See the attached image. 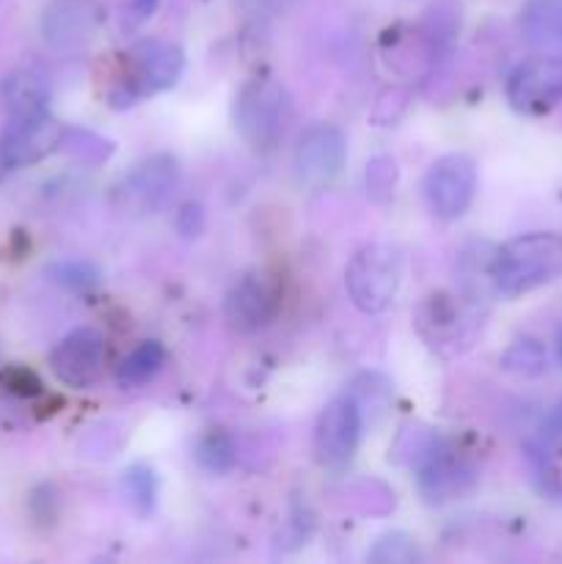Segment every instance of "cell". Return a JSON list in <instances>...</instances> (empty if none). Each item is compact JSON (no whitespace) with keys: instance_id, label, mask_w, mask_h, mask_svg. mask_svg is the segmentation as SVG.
<instances>
[{"instance_id":"5bb4252c","label":"cell","mask_w":562,"mask_h":564,"mask_svg":"<svg viewBox=\"0 0 562 564\" xmlns=\"http://www.w3.org/2000/svg\"><path fill=\"white\" fill-rule=\"evenodd\" d=\"M474 317L466 303L452 292H430L417 308V330L433 350H457L466 341Z\"/></svg>"},{"instance_id":"8992f818","label":"cell","mask_w":562,"mask_h":564,"mask_svg":"<svg viewBox=\"0 0 562 564\" xmlns=\"http://www.w3.org/2000/svg\"><path fill=\"white\" fill-rule=\"evenodd\" d=\"M422 193L435 218L457 220L477 196V163L461 152L444 154L424 174Z\"/></svg>"},{"instance_id":"83f0119b","label":"cell","mask_w":562,"mask_h":564,"mask_svg":"<svg viewBox=\"0 0 562 564\" xmlns=\"http://www.w3.org/2000/svg\"><path fill=\"white\" fill-rule=\"evenodd\" d=\"M176 229L182 237H196L204 229V209L198 204H185L176 215Z\"/></svg>"},{"instance_id":"e0dca14e","label":"cell","mask_w":562,"mask_h":564,"mask_svg":"<svg viewBox=\"0 0 562 564\" xmlns=\"http://www.w3.org/2000/svg\"><path fill=\"white\" fill-rule=\"evenodd\" d=\"M3 99L9 108V119H22V116H36L47 110L50 88L44 77L36 72H14L3 83Z\"/></svg>"},{"instance_id":"52a82bcc","label":"cell","mask_w":562,"mask_h":564,"mask_svg":"<svg viewBox=\"0 0 562 564\" xmlns=\"http://www.w3.org/2000/svg\"><path fill=\"white\" fill-rule=\"evenodd\" d=\"M413 466H417L419 496L428 505H446V501L461 499L477 482V471L468 463V457H463L441 435Z\"/></svg>"},{"instance_id":"9a60e30c","label":"cell","mask_w":562,"mask_h":564,"mask_svg":"<svg viewBox=\"0 0 562 564\" xmlns=\"http://www.w3.org/2000/svg\"><path fill=\"white\" fill-rule=\"evenodd\" d=\"M97 28V11L88 0H55L42 17V33L53 47L72 50L88 42Z\"/></svg>"},{"instance_id":"cb8c5ba5","label":"cell","mask_w":562,"mask_h":564,"mask_svg":"<svg viewBox=\"0 0 562 564\" xmlns=\"http://www.w3.org/2000/svg\"><path fill=\"white\" fill-rule=\"evenodd\" d=\"M369 560L372 562H413V560H419V551L408 534L389 532V534H383V538H378L375 549L369 551Z\"/></svg>"},{"instance_id":"f546056e","label":"cell","mask_w":562,"mask_h":564,"mask_svg":"<svg viewBox=\"0 0 562 564\" xmlns=\"http://www.w3.org/2000/svg\"><path fill=\"white\" fill-rule=\"evenodd\" d=\"M556 358H560V364H562V330H560V336H556Z\"/></svg>"},{"instance_id":"277c9868","label":"cell","mask_w":562,"mask_h":564,"mask_svg":"<svg viewBox=\"0 0 562 564\" xmlns=\"http://www.w3.org/2000/svg\"><path fill=\"white\" fill-rule=\"evenodd\" d=\"M402 284V253L389 242L364 246L345 270L350 303L361 314H380L395 303Z\"/></svg>"},{"instance_id":"ba28073f","label":"cell","mask_w":562,"mask_h":564,"mask_svg":"<svg viewBox=\"0 0 562 564\" xmlns=\"http://www.w3.org/2000/svg\"><path fill=\"white\" fill-rule=\"evenodd\" d=\"M505 97L523 116L549 113L562 102V58L538 55L518 64L507 77Z\"/></svg>"},{"instance_id":"d4e9b609","label":"cell","mask_w":562,"mask_h":564,"mask_svg":"<svg viewBox=\"0 0 562 564\" xmlns=\"http://www.w3.org/2000/svg\"><path fill=\"white\" fill-rule=\"evenodd\" d=\"M50 279L69 290H88L99 284V270L91 262H58L47 270Z\"/></svg>"},{"instance_id":"7a4b0ae2","label":"cell","mask_w":562,"mask_h":564,"mask_svg":"<svg viewBox=\"0 0 562 564\" xmlns=\"http://www.w3.org/2000/svg\"><path fill=\"white\" fill-rule=\"evenodd\" d=\"M235 127L242 141L253 149L279 147L292 121V97L281 80L270 75L251 77L235 94Z\"/></svg>"},{"instance_id":"2e32d148","label":"cell","mask_w":562,"mask_h":564,"mask_svg":"<svg viewBox=\"0 0 562 564\" xmlns=\"http://www.w3.org/2000/svg\"><path fill=\"white\" fill-rule=\"evenodd\" d=\"M521 36L540 55L562 58V0H527L521 9Z\"/></svg>"},{"instance_id":"30bf717a","label":"cell","mask_w":562,"mask_h":564,"mask_svg":"<svg viewBox=\"0 0 562 564\" xmlns=\"http://www.w3.org/2000/svg\"><path fill=\"white\" fill-rule=\"evenodd\" d=\"M281 308V292L275 279H270L262 270L240 275L226 292L224 317L231 330L237 334H257L268 328Z\"/></svg>"},{"instance_id":"4316f807","label":"cell","mask_w":562,"mask_h":564,"mask_svg":"<svg viewBox=\"0 0 562 564\" xmlns=\"http://www.w3.org/2000/svg\"><path fill=\"white\" fill-rule=\"evenodd\" d=\"M158 6L160 0H127L125 17H121V28H125L127 33L141 31V28L154 17Z\"/></svg>"},{"instance_id":"44dd1931","label":"cell","mask_w":562,"mask_h":564,"mask_svg":"<svg viewBox=\"0 0 562 564\" xmlns=\"http://www.w3.org/2000/svg\"><path fill=\"white\" fill-rule=\"evenodd\" d=\"M121 485H125V496L130 499L132 510L138 516L143 518L154 510V505H158V477H154L147 463H136V466L127 468Z\"/></svg>"},{"instance_id":"7402d4cb","label":"cell","mask_w":562,"mask_h":564,"mask_svg":"<svg viewBox=\"0 0 562 564\" xmlns=\"http://www.w3.org/2000/svg\"><path fill=\"white\" fill-rule=\"evenodd\" d=\"M61 149L64 152H69L72 158L80 160V163L86 165H99L105 163V160L114 154V141H108V138L97 135V132L91 130H66L64 127V135H61Z\"/></svg>"},{"instance_id":"ffe728a7","label":"cell","mask_w":562,"mask_h":564,"mask_svg":"<svg viewBox=\"0 0 562 564\" xmlns=\"http://www.w3.org/2000/svg\"><path fill=\"white\" fill-rule=\"evenodd\" d=\"M499 364L512 378H538V375L545 372V347L538 339H532V336H523V339L512 341L507 347Z\"/></svg>"},{"instance_id":"9c48e42d","label":"cell","mask_w":562,"mask_h":564,"mask_svg":"<svg viewBox=\"0 0 562 564\" xmlns=\"http://www.w3.org/2000/svg\"><path fill=\"white\" fill-rule=\"evenodd\" d=\"M361 405L353 394L334 397L323 408L314 427V455L323 466L342 468L353 460L361 441Z\"/></svg>"},{"instance_id":"484cf974","label":"cell","mask_w":562,"mask_h":564,"mask_svg":"<svg viewBox=\"0 0 562 564\" xmlns=\"http://www.w3.org/2000/svg\"><path fill=\"white\" fill-rule=\"evenodd\" d=\"M406 105H408V91H402V88H389V91L380 94L378 102H375L372 121L378 127L395 124V121L402 116V110H406Z\"/></svg>"},{"instance_id":"4fadbf2b","label":"cell","mask_w":562,"mask_h":564,"mask_svg":"<svg viewBox=\"0 0 562 564\" xmlns=\"http://www.w3.org/2000/svg\"><path fill=\"white\" fill-rule=\"evenodd\" d=\"M347 160V138L336 124H314L295 149L298 180L306 187H325L342 174Z\"/></svg>"},{"instance_id":"6da1fadb","label":"cell","mask_w":562,"mask_h":564,"mask_svg":"<svg viewBox=\"0 0 562 564\" xmlns=\"http://www.w3.org/2000/svg\"><path fill=\"white\" fill-rule=\"evenodd\" d=\"M562 275V237L532 231L505 242L488 262V281L496 295L521 297Z\"/></svg>"},{"instance_id":"5b68a950","label":"cell","mask_w":562,"mask_h":564,"mask_svg":"<svg viewBox=\"0 0 562 564\" xmlns=\"http://www.w3.org/2000/svg\"><path fill=\"white\" fill-rule=\"evenodd\" d=\"M180 187V163L171 154H152L141 160L130 174L121 176L114 191V204L130 218H143L171 202Z\"/></svg>"},{"instance_id":"7c38bea8","label":"cell","mask_w":562,"mask_h":564,"mask_svg":"<svg viewBox=\"0 0 562 564\" xmlns=\"http://www.w3.org/2000/svg\"><path fill=\"white\" fill-rule=\"evenodd\" d=\"M108 361L105 336L97 328H75L53 347L50 369L69 389H91Z\"/></svg>"},{"instance_id":"d6986e66","label":"cell","mask_w":562,"mask_h":564,"mask_svg":"<svg viewBox=\"0 0 562 564\" xmlns=\"http://www.w3.org/2000/svg\"><path fill=\"white\" fill-rule=\"evenodd\" d=\"M198 466L209 474H226L231 471V466L237 463V449L235 441L224 430H209L202 438L196 441V449H193Z\"/></svg>"},{"instance_id":"f1b7e54d","label":"cell","mask_w":562,"mask_h":564,"mask_svg":"<svg viewBox=\"0 0 562 564\" xmlns=\"http://www.w3.org/2000/svg\"><path fill=\"white\" fill-rule=\"evenodd\" d=\"M540 438L545 444H554V441H562V400L545 413L543 424H540Z\"/></svg>"},{"instance_id":"8fae6325","label":"cell","mask_w":562,"mask_h":564,"mask_svg":"<svg viewBox=\"0 0 562 564\" xmlns=\"http://www.w3.org/2000/svg\"><path fill=\"white\" fill-rule=\"evenodd\" d=\"M64 127L44 110L36 116H22L9 119V127L0 135V171L28 169L39 160L50 158L55 149H61Z\"/></svg>"},{"instance_id":"3957f363","label":"cell","mask_w":562,"mask_h":564,"mask_svg":"<svg viewBox=\"0 0 562 564\" xmlns=\"http://www.w3.org/2000/svg\"><path fill=\"white\" fill-rule=\"evenodd\" d=\"M185 69V53L163 39H143L132 44L125 55V75L110 88L108 99L114 108H130L152 94L176 86Z\"/></svg>"},{"instance_id":"ac0fdd59","label":"cell","mask_w":562,"mask_h":564,"mask_svg":"<svg viewBox=\"0 0 562 564\" xmlns=\"http://www.w3.org/2000/svg\"><path fill=\"white\" fill-rule=\"evenodd\" d=\"M165 367V347L158 339H147L119 364L116 369V383L119 389H141L149 380L160 375Z\"/></svg>"},{"instance_id":"603a6c76","label":"cell","mask_w":562,"mask_h":564,"mask_svg":"<svg viewBox=\"0 0 562 564\" xmlns=\"http://www.w3.org/2000/svg\"><path fill=\"white\" fill-rule=\"evenodd\" d=\"M397 180H400V171H397V163L389 158V154H378L367 163V174H364V185H367L369 202L386 204L391 196H395Z\"/></svg>"}]
</instances>
